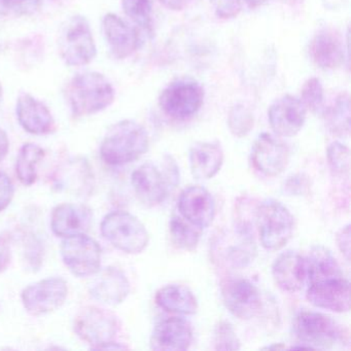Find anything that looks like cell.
Instances as JSON below:
<instances>
[{
	"instance_id": "obj_1",
	"label": "cell",
	"mask_w": 351,
	"mask_h": 351,
	"mask_svg": "<svg viewBox=\"0 0 351 351\" xmlns=\"http://www.w3.org/2000/svg\"><path fill=\"white\" fill-rule=\"evenodd\" d=\"M149 135L138 123L124 120L108 129L100 145V155L108 165L131 163L147 153Z\"/></svg>"
},
{
	"instance_id": "obj_2",
	"label": "cell",
	"mask_w": 351,
	"mask_h": 351,
	"mask_svg": "<svg viewBox=\"0 0 351 351\" xmlns=\"http://www.w3.org/2000/svg\"><path fill=\"white\" fill-rule=\"evenodd\" d=\"M116 92L110 82L96 71L79 73L67 87V99L77 118L98 114L112 106Z\"/></svg>"
},
{
	"instance_id": "obj_3",
	"label": "cell",
	"mask_w": 351,
	"mask_h": 351,
	"mask_svg": "<svg viewBox=\"0 0 351 351\" xmlns=\"http://www.w3.org/2000/svg\"><path fill=\"white\" fill-rule=\"evenodd\" d=\"M293 332L301 344L311 349L342 346L349 342L348 330L320 312H300L293 320Z\"/></svg>"
},
{
	"instance_id": "obj_4",
	"label": "cell",
	"mask_w": 351,
	"mask_h": 351,
	"mask_svg": "<svg viewBox=\"0 0 351 351\" xmlns=\"http://www.w3.org/2000/svg\"><path fill=\"white\" fill-rule=\"evenodd\" d=\"M256 223L261 243L268 250H279L291 240L295 221L291 211L279 201L268 199L256 209Z\"/></svg>"
},
{
	"instance_id": "obj_5",
	"label": "cell",
	"mask_w": 351,
	"mask_h": 351,
	"mask_svg": "<svg viewBox=\"0 0 351 351\" xmlns=\"http://www.w3.org/2000/svg\"><path fill=\"white\" fill-rule=\"evenodd\" d=\"M102 236L121 252L137 254L147 248L149 242L145 226L134 215L125 211H114L101 223Z\"/></svg>"
},
{
	"instance_id": "obj_6",
	"label": "cell",
	"mask_w": 351,
	"mask_h": 351,
	"mask_svg": "<svg viewBox=\"0 0 351 351\" xmlns=\"http://www.w3.org/2000/svg\"><path fill=\"white\" fill-rule=\"evenodd\" d=\"M59 52L69 66L89 64L97 54L93 32L89 22L83 16H73L61 30Z\"/></svg>"
},
{
	"instance_id": "obj_7",
	"label": "cell",
	"mask_w": 351,
	"mask_h": 351,
	"mask_svg": "<svg viewBox=\"0 0 351 351\" xmlns=\"http://www.w3.org/2000/svg\"><path fill=\"white\" fill-rule=\"evenodd\" d=\"M161 171L157 166L145 163L134 170L131 176V184L136 198L145 206L154 207L161 204L170 188H176L180 176L169 166H164Z\"/></svg>"
},
{
	"instance_id": "obj_8",
	"label": "cell",
	"mask_w": 351,
	"mask_h": 351,
	"mask_svg": "<svg viewBox=\"0 0 351 351\" xmlns=\"http://www.w3.org/2000/svg\"><path fill=\"white\" fill-rule=\"evenodd\" d=\"M204 90L197 82L178 80L163 90L159 98L161 110L170 118L186 120L200 110Z\"/></svg>"
},
{
	"instance_id": "obj_9",
	"label": "cell",
	"mask_w": 351,
	"mask_h": 351,
	"mask_svg": "<svg viewBox=\"0 0 351 351\" xmlns=\"http://www.w3.org/2000/svg\"><path fill=\"white\" fill-rule=\"evenodd\" d=\"M61 256L75 276H93L101 266V247L86 234L64 238L61 244Z\"/></svg>"
},
{
	"instance_id": "obj_10",
	"label": "cell",
	"mask_w": 351,
	"mask_h": 351,
	"mask_svg": "<svg viewBox=\"0 0 351 351\" xmlns=\"http://www.w3.org/2000/svg\"><path fill=\"white\" fill-rule=\"evenodd\" d=\"M118 330L116 316L101 308H84L75 319V332L93 349L114 341Z\"/></svg>"
},
{
	"instance_id": "obj_11",
	"label": "cell",
	"mask_w": 351,
	"mask_h": 351,
	"mask_svg": "<svg viewBox=\"0 0 351 351\" xmlns=\"http://www.w3.org/2000/svg\"><path fill=\"white\" fill-rule=\"evenodd\" d=\"M67 295L66 281L60 277H50L24 289L21 298L24 308L30 314L44 315L60 308Z\"/></svg>"
},
{
	"instance_id": "obj_12",
	"label": "cell",
	"mask_w": 351,
	"mask_h": 351,
	"mask_svg": "<svg viewBox=\"0 0 351 351\" xmlns=\"http://www.w3.org/2000/svg\"><path fill=\"white\" fill-rule=\"evenodd\" d=\"M221 291L226 308L239 319H252L262 309L260 291L247 279H227Z\"/></svg>"
},
{
	"instance_id": "obj_13",
	"label": "cell",
	"mask_w": 351,
	"mask_h": 351,
	"mask_svg": "<svg viewBox=\"0 0 351 351\" xmlns=\"http://www.w3.org/2000/svg\"><path fill=\"white\" fill-rule=\"evenodd\" d=\"M252 162L258 172L274 178L282 173L289 165V147L278 137L270 133H263L254 141Z\"/></svg>"
},
{
	"instance_id": "obj_14",
	"label": "cell",
	"mask_w": 351,
	"mask_h": 351,
	"mask_svg": "<svg viewBox=\"0 0 351 351\" xmlns=\"http://www.w3.org/2000/svg\"><path fill=\"white\" fill-rule=\"evenodd\" d=\"M306 298L320 309L345 313L350 309V283L343 276L315 281L308 285Z\"/></svg>"
},
{
	"instance_id": "obj_15",
	"label": "cell",
	"mask_w": 351,
	"mask_h": 351,
	"mask_svg": "<svg viewBox=\"0 0 351 351\" xmlns=\"http://www.w3.org/2000/svg\"><path fill=\"white\" fill-rule=\"evenodd\" d=\"M307 108L301 99L291 95L279 98L269 108L271 128L279 136L293 137L305 124Z\"/></svg>"
},
{
	"instance_id": "obj_16",
	"label": "cell",
	"mask_w": 351,
	"mask_h": 351,
	"mask_svg": "<svg viewBox=\"0 0 351 351\" xmlns=\"http://www.w3.org/2000/svg\"><path fill=\"white\" fill-rule=\"evenodd\" d=\"M178 211L189 223L199 229H205L215 219V199L203 186H189L182 191L178 199Z\"/></svg>"
},
{
	"instance_id": "obj_17",
	"label": "cell",
	"mask_w": 351,
	"mask_h": 351,
	"mask_svg": "<svg viewBox=\"0 0 351 351\" xmlns=\"http://www.w3.org/2000/svg\"><path fill=\"white\" fill-rule=\"evenodd\" d=\"M193 341V328L182 317H168L156 324L152 332L151 348L157 351H184Z\"/></svg>"
},
{
	"instance_id": "obj_18",
	"label": "cell",
	"mask_w": 351,
	"mask_h": 351,
	"mask_svg": "<svg viewBox=\"0 0 351 351\" xmlns=\"http://www.w3.org/2000/svg\"><path fill=\"white\" fill-rule=\"evenodd\" d=\"M95 275L89 287L93 299L110 306L119 305L127 299L130 293V282L121 269L106 267Z\"/></svg>"
},
{
	"instance_id": "obj_19",
	"label": "cell",
	"mask_w": 351,
	"mask_h": 351,
	"mask_svg": "<svg viewBox=\"0 0 351 351\" xmlns=\"http://www.w3.org/2000/svg\"><path fill=\"white\" fill-rule=\"evenodd\" d=\"M93 221V213L83 204H64L55 207L51 217V227L55 235L66 238L86 234Z\"/></svg>"
},
{
	"instance_id": "obj_20",
	"label": "cell",
	"mask_w": 351,
	"mask_h": 351,
	"mask_svg": "<svg viewBox=\"0 0 351 351\" xmlns=\"http://www.w3.org/2000/svg\"><path fill=\"white\" fill-rule=\"evenodd\" d=\"M16 112L22 128L30 134L46 135L55 130L56 125L50 110L30 94L19 96Z\"/></svg>"
},
{
	"instance_id": "obj_21",
	"label": "cell",
	"mask_w": 351,
	"mask_h": 351,
	"mask_svg": "<svg viewBox=\"0 0 351 351\" xmlns=\"http://www.w3.org/2000/svg\"><path fill=\"white\" fill-rule=\"evenodd\" d=\"M272 275L277 287L282 291H301L307 281L305 258L293 250L282 252L273 263Z\"/></svg>"
},
{
	"instance_id": "obj_22",
	"label": "cell",
	"mask_w": 351,
	"mask_h": 351,
	"mask_svg": "<svg viewBox=\"0 0 351 351\" xmlns=\"http://www.w3.org/2000/svg\"><path fill=\"white\" fill-rule=\"evenodd\" d=\"M310 56L324 71L338 69L344 61L342 36L332 28L320 29L310 44Z\"/></svg>"
},
{
	"instance_id": "obj_23",
	"label": "cell",
	"mask_w": 351,
	"mask_h": 351,
	"mask_svg": "<svg viewBox=\"0 0 351 351\" xmlns=\"http://www.w3.org/2000/svg\"><path fill=\"white\" fill-rule=\"evenodd\" d=\"M102 26L106 42L116 58H127L138 48V34L118 16L106 14Z\"/></svg>"
},
{
	"instance_id": "obj_24",
	"label": "cell",
	"mask_w": 351,
	"mask_h": 351,
	"mask_svg": "<svg viewBox=\"0 0 351 351\" xmlns=\"http://www.w3.org/2000/svg\"><path fill=\"white\" fill-rule=\"evenodd\" d=\"M223 149L217 143H197L190 149V165L197 180L215 178L223 164Z\"/></svg>"
},
{
	"instance_id": "obj_25",
	"label": "cell",
	"mask_w": 351,
	"mask_h": 351,
	"mask_svg": "<svg viewBox=\"0 0 351 351\" xmlns=\"http://www.w3.org/2000/svg\"><path fill=\"white\" fill-rule=\"evenodd\" d=\"M156 304L171 313L193 315L198 311V301L194 293L182 285H168L156 293Z\"/></svg>"
},
{
	"instance_id": "obj_26",
	"label": "cell",
	"mask_w": 351,
	"mask_h": 351,
	"mask_svg": "<svg viewBox=\"0 0 351 351\" xmlns=\"http://www.w3.org/2000/svg\"><path fill=\"white\" fill-rule=\"evenodd\" d=\"M307 281L309 285L324 279L342 277L343 273L332 252L322 246H316L305 258Z\"/></svg>"
},
{
	"instance_id": "obj_27",
	"label": "cell",
	"mask_w": 351,
	"mask_h": 351,
	"mask_svg": "<svg viewBox=\"0 0 351 351\" xmlns=\"http://www.w3.org/2000/svg\"><path fill=\"white\" fill-rule=\"evenodd\" d=\"M202 230L189 223L182 215H173L169 221L170 240L178 250L194 252L200 241Z\"/></svg>"
},
{
	"instance_id": "obj_28",
	"label": "cell",
	"mask_w": 351,
	"mask_h": 351,
	"mask_svg": "<svg viewBox=\"0 0 351 351\" xmlns=\"http://www.w3.org/2000/svg\"><path fill=\"white\" fill-rule=\"evenodd\" d=\"M45 157V151L34 143H25L20 149L16 164L18 178L24 186H32L38 178V163Z\"/></svg>"
},
{
	"instance_id": "obj_29",
	"label": "cell",
	"mask_w": 351,
	"mask_h": 351,
	"mask_svg": "<svg viewBox=\"0 0 351 351\" xmlns=\"http://www.w3.org/2000/svg\"><path fill=\"white\" fill-rule=\"evenodd\" d=\"M326 125L332 134L348 135L350 131V106L349 96L342 94L337 98L335 104L328 110H324Z\"/></svg>"
},
{
	"instance_id": "obj_30",
	"label": "cell",
	"mask_w": 351,
	"mask_h": 351,
	"mask_svg": "<svg viewBox=\"0 0 351 351\" xmlns=\"http://www.w3.org/2000/svg\"><path fill=\"white\" fill-rule=\"evenodd\" d=\"M122 7L127 17L143 29L151 30L152 0H122Z\"/></svg>"
},
{
	"instance_id": "obj_31",
	"label": "cell",
	"mask_w": 351,
	"mask_h": 351,
	"mask_svg": "<svg viewBox=\"0 0 351 351\" xmlns=\"http://www.w3.org/2000/svg\"><path fill=\"white\" fill-rule=\"evenodd\" d=\"M254 116L245 106L238 104L230 110L228 125L234 136H246L254 128Z\"/></svg>"
},
{
	"instance_id": "obj_32",
	"label": "cell",
	"mask_w": 351,
	"mask_h": 351,
	"mask_svg": "<svg viewBox=\"0 0 351 351\" xmlns=\"http://www.w3.org/2000/svg\"><path fill=\"white\" fill-rule=\"evenodd\" d=\"M213 344L215 350H239L241 348L237 332L227 320H221L215 326Z\"/></svg>"
},
{
	"instance_id": "obj_33",
	"label": "cell",
	"mask_w": 351,
	"mask_h": 351,
	"mask_svg": "<svg viewBox=\"0 0 351 351\" xmlns=\"http://www.w3.org/2000/svg\"><path fill=\"white\" fill-rule=\"evenodd\" d=\"M301 101L306 108H309L315 114L324 112V88L319 80L311 77L307 80L302 88Z\"/></svg>"
},
{
	"instance_id": "obj_34",
	"label": "cell",
	"mask_w": 351,
	"mask_h": 351,
	"mask_svg": "<svg viewBox=\"0 0 351 351\" xmlns=\"http://www.w3.org/2000/svg\"><path fill=\"white\" fill-rule=\"evenodd\" d=\"M326 157H328V164L335 173L341 174V176L349 173L350 151H349L348 147L338 143V141H335L328 145Z\"/></svg>"
},
{
	"instance_id": "obj_35",
	"label": "cell",
	"mask_w": 351,
	"mask_h": 351,
	"mask_svg": "<svg viewBox=\"0 0 351 351\" xmlns=\"http://www.w3.org/2000/svg\"><path fill=\"white\" fill-rule=\"evenodd\" d=\"M43 0H0V12L5 15L30 16L42 7Z\"/></svg>"
},
{
	"instance_id": "obj_36",
	"label": "cell",
	"mask_w": 351,
	"mask_h": 351,
	"mask_svg": "<svg viewBox=\"0 0 351 351\" xmlns=\"http://www.w3.org/2000/svg\"><path fill=\"white\" fill-rule=\"evenodd\" d=\"M217 17L232 19L237 17L241 11V0H213Z\"/></svg>"
},
{
	"instance_id": "obj_37",
	"label": "cell",
	"mask_w": 351,
	"mask_h": 351,
	"mask_svg": "<svg viewBox=\"0 0 351 351\" xmlns=\"http://www.w3.org/2000/svg\"><path fill=\"white\" fill-rule=\"evenodd\" d=\"M14 194L15 189L11 178L3 172H0V211L5 210L11 204Z\"/></svg>"
},
{
	"instance_id": "obj_38",
	"label": "cell",
	"mask_w": 351,
	"mask_h": 351,
	"mask_svg": "<svg viewBox=\"0 0 351 351\" xmlns=\"http://www.w3.org/2000/svg\"><path fill=\"white\" fill-rule=\"evenodd\" d=\"M351 233L350 225H346L343 227L337 234L336 241L338 244L339 250L342 252L347 262L350 261V246H351Z\"/></svg>"
},
{
	"instance_id": "obj_39",
	"label": "cell",
	"mask_w": 351,
	"mask_h": 351,
	"mask_svg": "<svg viewBox=\"0 0 351 351\" xmlns=\"http://www.w3.org/2000/svg\"><path fill=\"white\" fill-rule=\"evenodd\" d=\"M11 258L12 252L9 243L7 240L0 237V272L7 270L10 263H11Z\"/></svg>"
},
{
	"instance_id": "obj_40",
	"label": "cell",
	"mask_w": 351,
	"mask_h": 351,
	"mask_svg": "<svg viewBox=\"0 0 351 351\" xmlns=\"http://www.w3.org/2000/svg\"><path fill=\"white\" fill-rule=\"evenodd\" d=\"M167 9L172 11H182L190 5L192 0H160Z\"/></svg>"
},
{
	"instance_id": "obj_41",
	"label": "cell",
	"mask_w": 351,
	"mask_h": 351,
	"mask_svg": "<svg viewBox=\"0 0 351 351\" xmlns=\"http://www.w3.org/2000/svg\"><path fill=\"white\" fill-rule=\"evenodd\" d=\"M10 141L5 130L0 128V162L7 157L9 153Z\"/></svg>"
},
{
	"instance_id": "obj_42",
	"label": "cell",
	"mask_w": 351,
	"mask_h": 351,
	"mask_svg": "<svg viewBox=\"0 0 351 351\" xmlns=\"http://www.w3.org/2000/svg\"><path fill=\"white\" fill-rule=\"evenodd\" d=\"M245 1L250 8H258L265 5L268 0H245Z\"/></svg>"
},
{
	"instance_id": "obj_43",
	"label": "cell",
	"mask_w": 351,
	"mask_h": 351,
	"mask_svg": "<svg viewBox=\"0 0 351 351\" xmlns=\"http://www.w3.org/2000/svg\"><path fill=\"white\" fill-rule=\"evenodd\" d=\"M283 3L291 5V7H297V5H301L303 3V0H281Z\"/></svg>"
},
{
	"instance_id": "obj_44",
	"label": "cell",
	"mask_w": 351,
	"mask_h": 351,
	"mask_svg": "<svg viewBox=\"0 0 351 351\" xmlns=\"http://www.w3.org/2000/svg\"><path fill=\"white\" fill-rule=\"evenodd\" d=\"M326 3H328V5L330 7H336L338 3H340L342 0H326Z\"/></svg>"
},
{
	"instance_id": "obj_45",
	"label": "cell",
	"mask_w": 351,
	"mask_h": 351,
	"mask_svg": "<svg viewBox=\"0 0 351 351\" xmlns=\"http://www.w3.org/2000/svg\"><path fill=\"white\" fill-rule=\"evenodd\" d=\"M3 85H1V82H0V104H1V101H3Z\"/></svg>"
}]
</instances>
